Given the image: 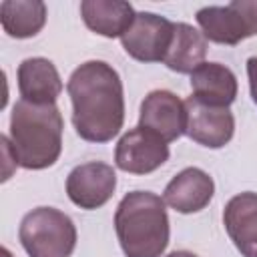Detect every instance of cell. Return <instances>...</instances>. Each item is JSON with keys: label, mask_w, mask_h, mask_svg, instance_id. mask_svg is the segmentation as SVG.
<instances>
[{"label": "cell", "mask_w": 257, "mask_h": 257, "mask_svg": "<svg viewBox=\"0 0 257 257\" xmlns=\"http://www.w3.org/2000/svg\"><path fill=\"white\" fill-rule=\"evenodd\" d=\"M165 257H199V255H195L191 251H173V253H169Z\"/></svg>", "instance_id": "20"}, {"label": "cell", "mask_w": 257, "mask_h": 257, "mask_svg": "<svg viewBox=\"0 0 257 257\" xmlns=\"http://www.w3.org/2000/svg\"><path fill=\"white\" fill-rule=\"evenodd\" d=\"M231 6L245 18L249 34L255 36L257 34V0H233Z\"/></svg>", "instance_id": "18"}, {"label": "cell", "mask_w": 257, "mask_h": 257, "mask_svg": "<svg viewBox=\"0 0 257 257\" xmlns=\"http://www.w3.org/2000/svg\"><path fill=\"white\" fill-rule=\"evenodd\" d=\"M247 78H249V90L251 98L257 104V56H251L247 60Z\"/></svg>", "instance_id": "19"}, {"label": "cell", "mask_w": 257, "mask_h": 257, "mask_svg": "<svg viewBox=\"0 0 257 257\" xmlns=\"http://www.w3.org/2000/svg\"><path fill=\"white\" fill-rule=\"evenodd\" d=\"M16 78L22 100L30 104H56L62 92V80L56 66L42 56L22 60Z\"/></svg>", "instance_id": "12"}, {"label": "cell", "mask_w": 257, "mask_h": 257, "mask_svg": "<svg viewBox=\"0 0 257 257\" xmlns=\"http://www.w3.org/2000/svg\"><path fill=\"white\" fill-rule=\"evenodd\" d=\"M175 32V22L153 12H137L133 26L120 36L122 48L139 62H163Z\"/></svg>", "instance_id": "5"}, {"label": "cell", "mask_w": 257, "mask_h": 257, "mask_svg": "<svg viewBox=\"0 0 257 257\" xmlns=\"http://www.w3.org/2000/svg\"><path fill=\"white\" fill-rule=\"evenodd\" d=\"M169 161V145L155 133L135 126L124 133L114 149V165L133 175H149Z\"/></svg>", "instance_id": "6"}, {"label": "cell", "mask_w": 257, "mask_h": 257, "mask_svg": "<svg viewBox=\"0 0 257 257\" xmlns=\"http://www.w3.org/2000/svg\"><path fill=\"white\" fill-rule=\"evenodd\" d=\"M139 126L155 133L167 145L177 141L187 126L185 102L171 90H151L141 102Z\"/></svg>", "instance_id": "8"}, {"label": "cell", "mask_w": 257, "mask_h": 257, "mask_svg": "<svg viewBox=\"0 0 257 257\" xmlns=\"http://www.w3.org/2000/svg\"><path fill=\"white\" fill-rule=\"evenodd\" d=\"M116 189V173L110 165L90 161L74 167L66 177L68 199L86 211L102 207Z\"/></svg>", "instance_id": "7"}, {"label": "cell", "mask_w": 257, "mask_h": 257, "mask_svg": "<svg viewBox=\"0 0 257 257\" xmlns=\"http://www.w3.org/2000/svg\"><path fill=\"white\" fill-rule=\"evenodd\" d=\"M66 90L72 102V124L80 139L108 143L120 133L124 122L122 80L108 62H82L70 74Z\"/></svg>", "instance_id": "1"}, {"label": "cell", "mask_w": 257, "mask_h": 257, "mask_svg": "<svg viewBox=\"0 0 257 257\" xmlns=\"http://www.w3.org/2000/svg\"><path fill=\"white\" fill-rule=\"evenodd\" d=\"M197 22L207 40L217 44L235 46L241 40L249 38V28L245 18L231 6H205L197 12Z\"/></svg>", "instance_id": "15"}, {"label": "cell", "mask_w": 257, "mask_h": 257, "mask_svg": "<svg viewBox=\"0 0 257 257\" xmlns=\"http://www.w3.org/2000/svg\"><path fill=\"white\" fill-rule=\"evenodd\" d=\"M18 239L30 257H70L76 247V227L66 213L36 207L22 217Z\"/></svg>", "instance_id": "4"}, {"label": "cell", "mask_w": 257, "mask_h": 257, "mask_svg": "<svg viewBox=\"0 0 257 257\" xmlns=\"http://www.w3.org/2000/svg\"><path fill=\"white\" fill-rule=\"evenodd\" d=\"M215 193V183L199 167H187L177 173L165 187L163 201L177 213H199L203 211Z\"/></svg>", "instance_id": "10"}, {"label": "cell", "mask_w": 257, "mask_h": 257, "mask_svg": "<svg viewBox=\"0 0 257 257\" xmlns=\"http://www.w3.org/2000/svg\"><path fill=\"white\" fill-rule=\"evenodd\" d=\"M114 229L126 257H161L171 233L165 201L151 191L126 193L116 207Z\"/></svg>", "instance_id": "3"}, {"label": "cell", "mask_w": 257, "mask_h": 257, "mask_svg": "<svg viewBox=\"0 0 257 257\" xmlns=\"http://www.w3.org/2000/svg\"><path fill=\"white\" fill-rule=\"evenodd\" d=\"M191 88L199 102L229 108L237 98V76L221 62H203L191 72Z\"/></svg>", "instance_id": "13"}, {"label": "cell", "mask_w": 257, "mask_h": 257, "mask_svg": "<svg viewBox=\"0 0 257 257\" xmlns=\"http://www.w3.org/2000/svg\"><path fill=\"white\" fill-rule=\"evenodd\" d=\"M0 22L12 38L36 36L46 24V4L40 0H4L0 4Z\"/></svg>", "instance_id": "17"}, {"label": "cell", "mask_w": 257, "mask_h": 257, "mask_svg": "<svg viewBox=\"0 0 257 257\" xmlns=\"http://www.w3.org/2000/svg\"><path fill=\"white\" fill-rule=\"evenodd\" d=\"M207 56V38L187 22H175L173 40L163 64L179 74H191Z\"/></svg>", "instance_id": "16"}, {"label": "cell", "mask_w": 257, "mask_h": 257, "mask_svg": "<svg viewBox=\"0 0 257 257\" xmlns=\"http://www.w3.org/2000/svg\"><path fill=\"white\" fill-rule=\"evenodd\" d=\"M80 16L88 30L104 38H120L135 22V8L122 0H82Z\"/></svg>", "instance_id": "14"}, {"label": "cell", "mask_w": 257, "mask_h": 257, "mask_svg": "<svg viewBox=\"0 0 257 257\" xmlns=\"http://www.w3.org/2000/svg\"><path fill=\"white\" fill-rule=\"evenodd\" d=\"M223 225L243 257H257V193L231 197L223 211Z\"/></svg>", "instance_id": "11"}, {"label": "cell", "mask_w": 257, "mask_h": 257, "mask_svg": "<svg viewBox=\"0 0 257 257\" xmlns=\"http://www.w3.org/2000/svg\"><path fill=\"white\" fill-rule=\"evenodd\" d=\"M62 114L56 104L18 100L10 114V147L20 167L40 171L52 167L62 151Z\"/></svg>", "instance_id": "2"}, {"label": "cell", "mask_w": 257, "mask_h": 257, "mask_svg": "<svg viewBox=\"0 0 257 257\" xmlns=\"http://www.w3.org/2000/svg\"><path fill=\"white\" fill-rule=\"evenodd\" d=\"M185 108H187L185 135L197 145L207 149H221L233 139L235 116L229 108L209 106L193 96L185 100Z\"/></svg>", "instance_id": "9"}]
</instances>
